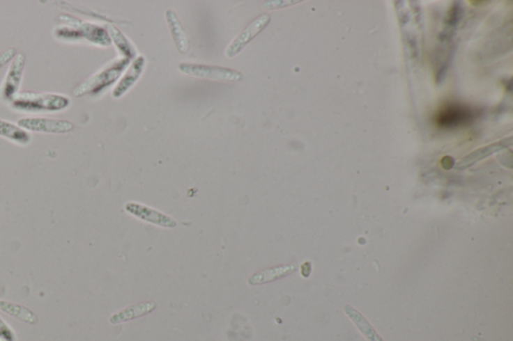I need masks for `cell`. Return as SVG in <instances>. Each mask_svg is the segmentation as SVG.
<instances>
[{
	"label": "cell",
	"mask_w": 513,
	"mask_h": 341,
	"mask_svg": "<svg viewBox=\"0 0 513 341\" xmlns=\"http://www.w3.org/2000/svg\"><path fill=\"white\" fill-rule=\"evenodd\" d=\"M61 22L68 26L59 27L56 31V36L59 40H84L91 41L100 47H109L112 40L109 33L102 27L98 25L82 22V20L68 15H61Z\"/></svg>",
	"instance_id": "1"
},
{
	"label": "cell",
	"mask_w": 513,
	"mask_h": 341,
	"mask_svg": "<svg viewBox=\"0 0 513 341\" xmlns=\"http://www.w3.org/2000/svg\"><path fill=\"white\" fill-rule=\"evenodd\" d=\"M70 105V97L56 93H22L13 100L10 106L20 112H56Z\"/></svg>",
	"instance_id": "2"
},
{
	"label": "cell",
	"mask_w": 513,
	"mask_h": 341,
	"mask_svg": "<svg viewBox=\"0 0 513 341\" xmlns=\"http://www.w3.org/2000/svg\"><path fill=\"white\" fill-rule=\"evenodd\" d=\"M128 64V59L123 58L121 61H116L107 66L105 70H100L95 73L93 77H89L86 81L82 82L79 86L73 89V95L79 97L88 93H98L102 89L107 88V86L114 84L118 77L121 74Z\"/></svg>",
	"instance_id": "3"
},
{
	"label": "cell",
	"mask_w": 513,
	"mask_h": 341,
	"mask_svg": "<svg viewBox=\"0 0 513 341\" xmlns=\"http://www.w3.org/2000/svg\"><path fill=\"white\" fill-rule=\"evenodd\" d=\"M180 72L199 79L219 80V81L236 82L243 79V74L231 68L204 64L182 63L178 65Z\"/></svg>",
	"instance_id": "4"
},
{
	"label": "cell",
	"mask_w": 513,
	"mask_h": 341,
	"mask_svg": "<svg viewBox=\"0 0 513 341\" xmlns=\"http://www.w3.org/2000/svg\"><path fill=\"white\" fill-rule=\"evenodd\" d=\"M478 111L460 104H449L444 106L435 118L436 125L442 128L464 127L477 118Z\"/></svg>",
	"instance_id": "5"
},
{
	"label": "cell",
	"mask_w": 513,
	"mask_h": 341,
	"mask_svg": "<svg viewBox=\"0 0 513 341\" xmlns=\"http://www.w3.org/2000/svg\"><path fill=\"white\" fill-rule=\"evenodd\" d=\"M25 66V56L24 54H18L13 58L10 68L6 72L1 88H0V97L3 102H13L18 93H20V84H22V77H24Z\"/></svg>",
	"instance_id": "6"
},
{
	"label": "cell",
	"mask_w": 513,
	"mask_h": 341,
	"mask_svg": "<svg viewBox=\"0 0 513 341\" xmlns=\"http://www.w3.org/2000/svg\"><path fill=\"white\" fill-rule=\"evenodd\" d=\"M18 127L26 132H43V134H68L75 129V125L63 119L29 118L17 121Z\"/></svg>",
	"instance_id": "7"
},
{
	"label": "cell",
	"mask_w": 513,
	"mask_h": 341,
	"mask_svg": "<svg viewBox=\"0 0 513 341\" xmlns=\"http://www.w3.org/2000/svg\"><path fill=\"white\" fill-rule=\"evenodd\" d=\"M270 19L271 18H270L269 15H262L254 19L231 42V45L226 49V56L232 58V57L239 54L248 43L251 42L258 34L264 31L265 27L269 24Z\"/></svg>",
	"instance_id": "8"
},
{
	"label": "cell",
	"mask_w": 513,
	"mask_h": 341,
	"mask_svg": "<svg viewBox=\"0 0 513 341\" xmlns=\"http://www.w3.org/2000/svg\"><path fill=\"white\" fill-rule=\"evenodd\" d=\"M125 210L128 214L134 215L141 221L162 226V228H175L176 223L175 219H171L168 215L162 214L158 210L139 205L136 203H128L125 205Z\"/></svg>",
	"instance_id": "9"
},
{
	"label": "cell",
	"mask_w": 513,
	"mask_h": 341,
	"mask_svg": "<svg viewBox=\"0 0 513 341\" xmlns=\"http://www.w3.org/2000/svg\"><path fill=\"white\" fill-rule=\"evenodd\" d=\"M144 66H146V58L144 56H139L136 61L132 63L130 70L125 73V77L118 82V86L114 88L112 95L114 97L120 98L125 95V93L135 86V84L141 77V73L144 72Z\"/></svg>",
	"instance_id": "10"
},
{
	"label": "cell",
	"mask_w": 513,
	"mask_h": 341,
	"mask_svg": "<svg viewBox=\"0 0 513 341\" xmlns=\"http://www.w3.org/2000/svg\"><path fill=\"white\" fill-rule=\"evenodd\" d=\"M155 308H157V303L153 301L135 304V306H128L125 310H121L112 315L109 317V322L112 324H123V322H128V320L136 319L137 317L148 315V313L153 312Z\"/></svg>",
	"instance_id": "11"
},
{
	"label": "cell",
	"mask_w": 513,
	"mask_h": 341,
	"mask_svg": "<svg viewBox=\"0 0 513 341\" xmlns=\"http://www.w3.org/2000/svg\"><path fill=\"white\" fill-rule=\"evenodd\" d=\"M166 17L176 48L182 54H187L189 50V38H187V32L183 27L182 22L178 19L173 9H168L166 11Z\"/></svg>",
	"instance_id": "12"
},
{
	"label": "cell",
	"mask_w": 513,
	"mask_h": 341,
	"mask_svg": "<svg viewBox=\"0 0 513 341\" xmlns=\"http://www.w3.org/2000/svg\"><path fill=\"white\" fill-rule=\"evenodd\" d=\"M0 136L18 145H27L31 143L32 136L24 128L15 123L0 119Z\"/></svg>",
	"instance_id": "13"
},
{
	"label": "cell",
	"mask_w": 513,
	"mask_h": 341,
	"mask_svg": "<svg viewBox=\"0 0 513 341\" xmlns=\"http://www.w3.org/2000/svg\"><path fill=\"white\" fill-rule=\"evenodd\" d=\"M0 310L10 317L17 318L22 322H26L29 324H38V318L36 313L32 312L31 310L20 306V304L13 303L6 301H0Z\"/></svg>",
	"instance_id": "14"
},
{
	"label": "cell",
	"mask_w": 513,
	"mask_h": 341,
	"mask_svg": "<svg viewBox=\"0 0 513 341\" xmlns=\"http://www.w3.org/2000/svg\"><path fill=\"white\" fill-rule=\"evenodd\" d=\"M293 267H275V269L264 270L262 272L254 274L249 278L250 285H260V283H266L268 281L275 280L288 276L291 272L294 271Z\"/></svg>",
	"instance_id": "15"
},
{
	"label": "cell",
	"mask_w": 513,
	"mask_h": 341,
	"mask_svg": "<svg viewBox=\"0 0 513 341\" xmlns=\"http://www.w3.org/2000/svg\"><path fill=\"white\" fill-rule=\"evenodd\" d=\"M346 313L349 315L350 318L355 322L358 328L360 329L362 333L364 334L366 338L369 341H383L379 338V335L375 333L374 329L372 326L368 324L367 320L365 319L358 311L355 310L354 308H350V306H346Z\"/></svg>",
	"instance_id": "16"
},
{
	"label": "cell",
	"mask_w": 513,
	"mask_h": 341,
	"mask_svg": "<svg viewBox=\"0 0 513 341\" xmlns=\"http://www.w3.org/2000/svg\"><path fill=\"white\" fill-rule=\"evenodd\" d=\"M109 29L107 33H109V38L114 40L116 47L125 56V58L130 59L134 57L135 54H136V50H135L132 43L125 38V36L118 29L112 26V25H109V29Z\"/></svg>",
	"instance_id": "17"
},
{
	"label": "cell",
	"mask_w": 513,
	"mask_h": 341,
	"mask_svg": "<svg viewBox=\"0 0 513 341\" xmlns=\"http://www.w3.org/2000/svg\"><path fill=\"white\" fill-rule=\"evenodd\" d=\"M508 139H506V141H499L498 143H493L491 144V145L487 146V148H480V150H476L475 152L471 153L469 157H467L466 159L462 160L460 166H467L468 164H473V162L474 164V162L477 161V160L484 159L487 155L492 154V153L496 152V151H498L500 148L510 145V144H512V141L506 143Z\"/></svg>",
	"instance_id": "18"
},
{
	"label": "cell",
	"mask_w": 513,
	"mask_h": 341,
	"mask_svg": "<svg viewBox=\"0 0 513 341\" xmlns=\"http://www.w3.org/2000/svg\"><path fill=\"white\" fill-rule=\"evenodd\" d=\"M461 6H460V3L458 2V3H455L454 6H452V8L450 9V11H449L447 22H446V24L448 25L447 29H450V31H452L451 29L457 26L458 22H459L460 18H461Z\"/></svg>",
	"instance_id": "19"
},
{
	"label": "cell",
	"mask_w": 513,
	"mask_h": 341,
	"mask_svg": "<svg viewBox=\"0 0 513 341\" xmlns=\"http://www.w3.org/2000/svg\"><path fill=\"white\" fill-rule=\"evenodd\" d=\"M0 340L15 341V333L1 317H0Z\"/></svg>",
	"instance_id": "20"
},
{
	"label": "cell",
	"mask_w": 513,
	"mask_h": 341,
	"mask_svg": "<svg viewBox=\"0 0 513 341\" xmlns=\"http://www.w3.org/2000/svg\"><path fill=\"white\" fill-rule=\"evenodd\" d=\"M16 56V49L15 47L8 48L0 54V68H3Z\"/></svg>",
	"instance_id": "21"
},
{
	"label": "cell",
	"mask_w": 513,
	"mask_h": 341,
	"mask_svg": "<svg viewBox=\"0 0 513 341\" xmlns=\"http://www.w3.org/2000/svg\"><path fill=\"white\" fill-rule=\"evenodd\" d=\"M471 4H478V6H482V4L487 3V1H471Z\"/></svg>",
	"instance_id": "22"
},
{
	"label": "cell",
	"mask_w": 513,
	"mask_h": 341,
	"mask_svg": "<svg viewBox=\"0 0 513 341\" xmlns=\"http://www.w3.org/2000/svg\"><path fill=\"white\" fill-rule=\"evenodd\" d=\"M0 341H1V340H0Z\"/></svg>",
	"instance_id": "23"
}]
</instances>
